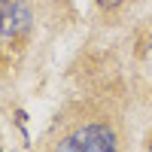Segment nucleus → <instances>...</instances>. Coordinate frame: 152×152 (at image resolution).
I'll return each instance as SVG.
<instances>
[{
  "instance_id": "f257e3e1",
  "label": "nucleus",
  "mask_w": 152,
  "mask_h": 152,
  "mask_svg": "<svg viewBox=\"0 0 152 152\" xmlns=\"http://www.w3.org/2000/svg\"><path fill=\"white\" fill-rule=\"evenodd\" d=\"M55 152H116V140L104 125H85L67 140H61Z\"/></svg>"
},
{
  "instance_id": "f03ea898",
  "label": "nucleus",
  "mask_w": 152,
  "mask_h": 152,
  "mask_svg": "<svg viewBox=\"0 0 152 152\" xmlns=\"http://www.w3.org/2000/svg\"><path fill=\"white\" fill-rule=\"evenodd\" d=\"M31 28V9L21 0H3L0 3V40L12 43L15 37L28 34Z\"/></svg>"
},
{
  "instance_id": "7ed1b4c3",
  "label": "nucleus",
  "mask_w": 152,
  "mask_h": 152,
  "mask_svg": "<svg viewBox=\"0 0 152 152\" xmlns=\"http://www.w3.org/2000/svg\"><path fill=\"white\" fill-rule=\"evenodd\" d=\"M97 3H100V6H107V9H113V6H119L122 0H97Z\"/></svg>"
},
{
  "instance_id": "20e7f679",
  "label": "nucleus",
  "mask_w": 152,
  "mask_h": 152,
  "mask_svg": "<svg viewBox=\"0 0 152 152\" xmlns=\"http://www.w3.org/2000/svg\"><path fill=\"white\" fill-rule=\"evenodd\" d=\"M146 70H149V73H152V46H149V49H146Z\"/></svg>"
},
{
  "instance_id": "39448f33",
  "label": "nucleus",
  "mask_w": 152,
  "mask_h": 152,
  "mask_svg": "<svg viewBox=\"0 0 152 152\" xmlns=\"http://www.w3.org/2000/svg\"><path fill=\"white\" fill-rule=\"evenodd\" d=\"M0 152H3V149H0Z\"/></svg>"
}]
</instances>
